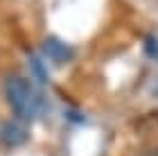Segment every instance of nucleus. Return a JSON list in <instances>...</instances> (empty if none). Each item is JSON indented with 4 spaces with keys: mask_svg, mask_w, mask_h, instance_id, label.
Listing matches in <instances>:
<instances>
[{
    "mask_svg": "<svg viewBox=\"0 0 158 156\" xmlns=\"http://www.w3.org/2000/svg\"><path fill=\"white\" fill-rule=\"evenodd\" d=\"M5 97L18 118H34L36 116V93L32 84L20 75H9L5 79Z\"/></svg>",
    "mask_w": 158,
    "mask_h": 156,
    "instance_id": "obj_1",
    "label": "nucleus"
},
{
    "mask_svg": "<svg viewBox=\"0 0 158 156\" xmlns=\"http://www.w3.org/2000/svg\"><path fill=\"white\" fill-rule=\"evenodd\" d=\"M27 129L20 122H7L2 127V131H0V138L5 140L7 145H11V147H16V145H23L25 140H27Z\"/></svg>",
    "mask_w": 158,
    "mask_h": 156,
    "instance_id": "obj_2",
    "label": "nucleus"
},
{
    "mask_svg": "<svg viewBox=\"0 0 158 156\" xmlns=\"http://www.w3.org/2000/svg\"><path fill=\"white\" fill-rule=\"evenodd\" d=\"M45 54H50V59H54L56 63H63L70 59V48L63 45L56 39H48L45 41Z\"/></svg>",
    "mask_w": 158,
    "mask_h": 156,
    "instance_id": "obj_3",
    "label": "nucleus"
}]
</instances>
